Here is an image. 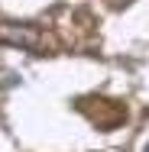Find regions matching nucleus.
<instances>
[{"instance_id": "nucleus-1", "label": "nucleus", "mask_w": 149, "mask_h": 152, "mask_svg": "<svg viewBox=\"0 0 149 152\" xmlns=\"http://www.w3.org/2000/svg\"><path fill=\"white\" fill-rule=\"evenodd\" d=\"M114 3H117V7H120V3H130V0H114Z\"/></svg>"}, {"instance_id": "nucleus-2", "label": "nucleus", "mask_w": 149, "mask_h": 152, "mask_svg": "<svg viewBox=\"0 0 149 152\" xmlns=\"http://www.w3.org/2000/svg\"><path fill=\"white\" fill-rule=\"evenodd\" d=\"M143 152H149V142H146V146H143Z\"/></svg>"}]
</instances>
